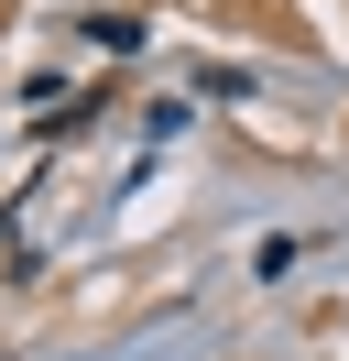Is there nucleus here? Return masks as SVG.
<instances>
[{"label":"nucleus","instance_id":"obj_1","mask_svg":"<svg viewBox=\"0 0 349 361\" xmlns=\"http://www.w3.org/2000/svg\"><path fill=\"white\" fill-rule=\"evenodd\" d=\"M338 11H349V0H338Z\"/></svg>","mask_w":349,"mask_h":361}]
</instances>
